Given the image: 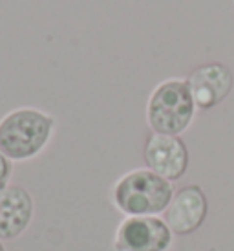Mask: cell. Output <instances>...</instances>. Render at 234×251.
Masks as SVG:
<instances>
[{
	"mask_svg": "<svg viewBox=\"0 0 234 251\" xmlns=\"http://www.w3.org/2000/svg\"><path fill=\"white\" fill-rule=\"evenodd\" d=\"M176 193L172 181L150 169H134L112 187V203L124 216H163Z\"/></svg>",
	"mask_w": 234,
	"mask_h": 251,
	"instance_id": "obj_1",
	"label": "cell"
},
{
	"mask_svg": "<svg viewBox=\"0 0 234 251\" xmlns=\"http://www.w3.org/2000/svg\"><path fill=\"white\" fill-rule=\"evenodd\" d=\"M55 119L37 108H17L0 119V152L11 161H26L44 151Z\"/></svg>",
	"mask_w": 234,
	"mask_h": 251,
	"instance_id": "obj_2",
	"label": "cell"
},
{
	"mask_svg": "<svg viewBox=\"0 0 234 251\" xmlns=\"http://www.w3.org/2000/svg\"><path fill=\"white\" fill-rule=\"evenodd\" d=\"M196 103L183 79H166L159 83L146 103V123L156 134L179 136L190 126Z\"/></svg>",
	"mask_w": 234,
	"mask_h": 251,
	"instance_id": "obj_3",
	"label": "cell"
},
{
	"mask_svg": "<svg viewBox=\"0 0 234 251\" xmlns=\"http://www.w3.org/2000/svg\"><path fill=\"white\" fill-rule=\"evenodd\" d=\"M174 233L163 216H124L114 235L116 251H168Z\"/></svg>",
	"mask_w": 234,
	"mask_h": 251,
	"instance_id": "obj_4",
	"label": "cell"
},
{
	"mask_svg": "<svg viewBox=\"0 0 234 251\" xmlns=\"http://www.w3.org/2000/svg\"><path fill=\"white\" fill-rule=\"evenodd\" d=\"M146 169L168 181H178L188 169V149L179 136L152 132L145 143Z\"/></svg>",
	"mask_w": 234,
	"mask_h": 251,
	"instance_id": "obj_5",
	"label": "cell"
},
{
	"mask_svg": "<svg viewBox=\"0 0 234 251\" xmlns=\"http://www.w3.org/2000/svg\"><path fill=\"white\" fill-rule=\"evenodd\" d=\"M209 215V200L200 185H185L178 189L163 213L165 222L174 235H192L205 224Z\"/></svg>",
	"mask_w": 234,
	"mask_h": 251,
	"instance_id": "obj_6",
	"label": "cell"
},
{
	"mask_svg": "<svg viewBox=\"0 0 234 251\" xmlns=\"http://www.w3.org/2000/svg\"><path fill=\"white\" fill-rule=\"evenodd\" d=\"M188 90L196 103V110H211L218 106L233 90V72L221 63H207L194 68L187 77Z\"/></svg>",
	"mask_w": 234,
	"mask_h": 251,
	"instance_id": "obj_7",
	"label": "cell"
},
{
	"mask_svg": "<svg viewBox=\"0 0 234 251\" xmlns=\"http://www.w3.org/2000/svg\"><path fill=\"white\" fill-rule=\"evenodd\" d=\"M35 215V200L22 185H7L0 191V240H17L29 227Z\"/></svg>",
	"mask_w": 234,
	"mask_h": 251,
	"instance_id": "obj_8",
	"label": "cell"
},
{
	"mask_svg": "<svg viewBox=\"0 0 234 251\" xmlns=\"http://www.w3.org/2000/svg\"><path fill=\"white\" fill-rule=\"evenodd\" d=\"M11 175H13V161L4 152H0V191H4L9 185Z\"/></svg>",
	"mask_w": 234,
	"mask_h": 251,
	"instance_id": "obj_9",
	"label": "cell"
},
{
	"mask_svg": "<svg viewBox=\"0 0 234 251\" xmlns=\"http://www.w3.org/2000/svg\"><path fill=\"white\" fill-rule=\"evenodd\" d=\"M0 251H6V248H4V244H2V240H0Z\"/></svg>",
	"mask_w": 234,
	"mask_h": 251,
	"instance_id": "obj_10",
	"label": "cell"
}]
</instances>
